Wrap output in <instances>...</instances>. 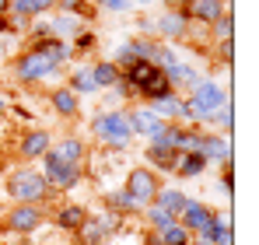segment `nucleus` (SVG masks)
Returning a JSON list of instances; mask_svg holds the SVG:
<instances>
[{
  "label": "nucleus",
  "instance_id": "obj_1",
  "mask_svg": "<svg viewBox=\"0 0 259 245\" xmlns=\"http://www.w3.org/2000/svg\"><path fill=\"white\" fill-rule=\"evenodd\" d=\"M4 189H7V200L11 203H28V207H46L53 200V189L42 179V172L35 165H14L4 179Z\"/></svg>",
  "mask_w": 259,
  "mask_h": 245
},
{
  "label": "nucleus",
  "instance_id": "obj_2",
  "mask_svg": "<svg viewBox=\"0 0 259 245\" xmlns=\"http://www.w3.org/2000/svg\"><path fill=\"white\" fill-rule=\"evenodd\" d=\"M91 137L102 151H116V154H126L133 147V133H130L126 123V109H98L91 116Z\"/></svg>",
  "mask_w": 259,
  "mask_h": 245
},
{
  "label": "nucleus",
  "instance_id": "obj_3",
  "mask_svg": "<svg viewBox=\"0 0 259 245\" xmlns=\"http://www.w3.org/2000/svg\"><path fill=\"white\" fill-rule=\"evenodd\" d=\"M11 74H14V81H21V84H46V81H60L63 77V67H53L39 53L21 49L14 56V63H11Z\"/></svg>",
  "mask_w": 259,
  "mask_h": 245
},
{
  "label": "nucleus",
  "instance_id": "obj_4",
  "mask_svg": "<svg viewBox=\"0 0 259 245\" xmlns=\"http://www.w3.org/2000/svg\"><path fill=\"white\" fill-rule=\"evenodd\" d=\"M39 161H42L39 172H42V179L49 182V189H53V193H70V189H77V186L84 182V168L67 165L63 158H56V151H53V147L46 151Z\"/></svg>",
  "mask_w": 259,
  "mask_h": 245
},
{
  "label": "nucleus",
  "instance_id": "obj_5",
  "mask_svg": "<svg viewBox=\"0 0 259 245\" xmlns=\"http://www.w3.org/2000/svg\"><path fill=\"white\" fill-rule=\"evenodd\" d=\"M119 224H123V221H119L116 214H109L105 207H102V210H95V214L88 210L84 224L77 228V235H74V238H77V245H109V242H112V235L119 231Z\"/></svg>",
  "mask_w": 259,
  "mask_h": 245
},
{
  "label": "nucleus",
  "instance_id": "obj_6",
  "mask_svg": "<svg viewBox=\"0 0 259 245\" xmlns=\"http://www.w3.org/2000/svg\"><path fill=\"white\" fill-rule=\"evenodd\" d=\"M123 189H126L130 196L144 207L154 203V196H158V189H161V179H158V172H151L147 165H130L126 172H123Z\"/></svg>",
  "mask_w": 259,
  "mask_h": 245
},
{
  "label": "nucleus",
  "instance_id": "obj_7",
  "mask_svg": "<svg viewBox=\"0 0 259 245\" xmlns=\"http://www.w3.org/2000/svg\"><path fill=\"white\" fill-rule=\"evenodd\" d=\"M46 224V207H28V203H14L4 214V231L7 235H18V238H28L35 235Z\"/></svg>",
  "mask_w": 259,
  "mask_h": 245
},
{
  "label": "nucleus",
  "instance_id": "obj_8",
  "mask_svg": "<svg viewBox=\"0 0 259 245\" xmlns=\"http://www.w3.org/2000/svg\"><path fill=\"white\" fill-rule=\"evenodd\" d=\"M53 147V133L42 130V126H32L25 130L18 140H14V154H18V165H35L46 151Z\"/></svg>",
  "mask_w": 259,
  "mask_h": 245
},
{
  "label": "nucleus",
  "instance_id": "obj_9",
  "mask_svg": "<svg viewBox=\"0 0 259 245\" xmlns=\"http://www.w3.org/2000/svg\"><path fill=\"white\" fill-rule=\"evenodd\" d=\"M154 25H158V39L161 42H186L189 39V28H193V21H189V14L186 11H175V7H165L161 14H154Z\"/></svg>",
  "mask_w": 259,
  "mask_h": 245
},
{
  "label": "nucleus",
  "instance_id": "obj_10",
  "mask_svg": "<svg viewBox=\"0 0 259 245\" xmlns=\"http://www.w3.org/2000/svg\"><path fill=\"white\" fill-rule=\"evenodd\" d=\"M46 102H49V109H53V116H60L63 123H74L77 116H84V102L67 88V84H56L49 95H46Z\"/></svg>",
  "mask_w": 259,
  "mask_h": 245
},
{
  "label": "nucleus",
  "instance_id": "obj_11",
  "mask_svg": "<svg viewBox=\"0 0 259 245\" xmlns=\"http://www.w3.org/2000/svg\"><path fill=\"white\" fill-rule=\"evenodd\" d=\"M165 77H168V84H172L175 95H189L207 74H203L196 63H189V60H175L172 67H165Z\"/></svg>",
  "mask_w": 259,
  "mask_h": 245
},
{
  "label": "nucleus",
  "instance_id": "obj_12",
  "mask_svg": "<svg viewBox=\"0 0 259 245\" xmlns=\"http://www.w3.org/2000/svg\"><path fill=\"white\" fill-rule=\"evenodd\" d=\"M53 151H56V158H63L67 165H77V168H84L88 165V140L81 133H63L60 140H53Z\"/></svg>",
  "mask_w": 259,
  "mask_h": 245
},
{
  "label": "nucleus",
  "instance_id": "obj_13",
  "mask_svg": "<svg viewBox=\"0 0 259 245\" xmlns=\"http://www.w3.org/2000/svg\"><path fill=\"white\" fill-rule=\"evenodd\" d=\"M186 14H189V21H193V25L210 28L217 18L231 14V0H193V4L186 7Z\"/></svg>",
  "mask_w": 259,
  "mask_h": 245
},
{
  "label": "nucleus",
  "instance_id": "obj_14",
  "mask_svg": "<svg viewBox=\"0 0 259 245\" xmlns=\"http://www.w3.org/2000/svg\"><path fill=\"white\" fill-rule=\"evenodd\" d=\"M200 154L207 158V165H221V168H231V137L224 133H203V144H200Z\"/></svg>",
  "mask_w": 259,
  "mask_h": 245
},
{
  "label": "nucleus",
  "instance_id": "obj_15",
  "mask_svg": "<svg viewBox=\"0 0 259 245\" xmlns=\"http://www.w3.org/2000/svg\"><path fill=\"white\" fill-rule=\"evenodd\" d=\"M126 123H130V133H133V137H144V140H147L165 119H161L151 105H130L126 109Z\"/></svg>",
  "mask_w": 259,
  "mask_h": 245
},
{
  "label": "nucleus",
  "instance_id": "obj_16",
  "mask_svg": "<svg viewBox=\"0 0 259 245\" xmlns=\"http://www.w3.org/2000/svg\"><path fill=\"white\" fill-rule=\"evenodd\" d=\"M67 88L84 102V98H95V95H102L98 91V84H95V77H91V67L88 63H70V70H67Z\"/></svg>",
  "mask_w": 259,
  "mask_h": 245
},
{
  "label": "nucleus",
  "instance_id": "obj_17",
  "mask_svg": "<svg viewBox=\"0 0 259 245\" xmlns=\"http://www.w3.org/2000/svg\"><path fill=\"white\" fill-rule=\"evenodd\" d=\"M214 217V207L203 203V200H196V196H189V203H186V210L179 214V224L189 231V235H200L203 231V224Z\"/></svg>",
  "mask_w": 259,
  "mask_h": 245
},
{
  "label": "nucleus",
  "instance_id": "obj_18",
  "mask_svg": "<svg viewBox=\"0 0 259 245\" xmlns=\"http://www.w3.org/2000/svg\"><path fill=\"white\" fill-rule=\"evenodd\" d=\"M200 238H207V242H214V245H235V231H231V210H221V214L214 210V217L203 224Z\"/></svg>",
  "mask_w": 259,
  "mask_h": 245
},
{
  "label": "nucleus",
  "instance_id": "obj_19",
  "mask_svg": "<svg viewBox=\"0 0 259 245\" xmlns=\"http://www.w3.org/2000/svg\"><path fill=\"white\" fill-rule=\"evenodd\" d=\"M84 217H88V207L84 203H77V200H70V203H60L56 207V228L63 231V235H77V228L84 224Z\"/></svg>",
  "mask_w": 259,
  "mask_h": 245
},
{
  "label": "nucleus",
  "instance_id": "obj_20",
  "mask_svg": "<svg viewBox=\"0 0 259 245\" xmlns=\"http://www.w3.org/2000/svg\"><path fill=\"white\" fill-rule=\"evenodd\" d=\"M102 203H105V210H109V214H116L119 221H123V217H133V214H140V203L130 196L123 186H116V189H105V200H102Z\"/></svg>",
  "mask_w": 259,
  "mask_h": 245
},
{
  "label": "nucleus",
  "instance_id": "obj_21",
  "mask_svg": "<svg viewBox=\"0 0 259 245\" xmlns=\"http://www.w3.org/2000/svg\"><path fill=\"white\" fill-rule=\"evenodd\" d=\"M84 28H88V25L81 21V18H74V14H60V11L49 14V35H53V39L70 42L77 32H84Z\"/></svg>",
  "mask_w": 259,
  "mask_h": 245
},
{
  "label": "nucleus",
  "instance_id": "obj_22",
  "mask_svg": "<svg viewBox=\"0 0 259 245\" xmlns=\"http://www.w3.org/2000/svg\"><path fill=\"white\" fill-rule=\"evenodd\" d=\"M158 74H161V67H154V63H147V60H137V63L130 67L126 74H123V77H126L130 91H133V98H137V95H140V91H144L147 84L154 81Z\"/></svg>",
  "mask_w": 259,
  "mask_h": 245
},
{
  "label": "nucleus",
  "instance_id": "obj_23",
  "mask_svg": "<svg viewBox=\"0 0 259 245\" xmlns=\"http://www.w3.org/2000/svg\"><path fill=\"white\" fill-rule=\"evenodd\" d=\"M154 203L161 207V210H168L175 221H179V214H182V210H186V203H189V193L172 189V186H161V189H158V196H154Z\"/></svg>",
  "mask_w": 259,
  "mask_h": 245
},
{
  "label": "nucleus",
  "instance_id": "obj_24",
  "mask_svg": "<svg viewBox=\"0 0 259 245\" xmlns=\"http://www.w3.org/2000/svg\"><path fill=\"white\" fill-rule=\"evenodd\" d=\"M88 67H91V77L98 84V91H109L112 84L123 77V70H119L112 60H95V63H88Z\"/></svg>",
  "mask_w": 259,
  "mask_h": 245
},
{
  "label": "nucleus",
  "instance_id": "obj_25",
  "mask_svg": "<svg viewBox=\"0 0 259 245\" xmlns=\"http://www.w3.org/2000/svg\"><path fill=\"white\" fill-rule=\"evenodd\" d=\"M203 172H207V158L200 151H193V154H179L172 175H179V179H200Z\"/></svg>",
  "mask_w": 259,
  "mask_h": 245
},
{
  "label": "nucleus",
  "instance_id": "obj_26",
  "mask_svg": "<svg viewBox=\"0 0 259 245\" xmlns=\"http://www.w3.org/2000/svg\"><path fill=\"white\" fill-rule=\"evenodd\" d=\"M231 126H235V112H231V102H228V105H221L214 116L203 123V133H224V137H231Z\"/></svg>",
  "mask_w": 259,
  "mask_h": 245
},
{
  "label": "nucleus",
  "instance_id": "obj_27",
  "mask_svg": "<svg viewBox=\"0 0 259 245\" xmlns=\"http://www.w3.org/2000/svg\"><path fill=\"white\" fill-rule=\"evenodd\" d=\"M126 102H133V91H130L126 77H119V81L102 95V109H123Z\"/></svg>",
  "mask_w": 259,
  "mask_h": 245
},
{
  "label": "nucleus",
  "instance_id": "obj_28",
  "mask_svg": "<svg viewBox=\"0 0 259 245\" xmlns=\"http://www.w3.org/2000/svg\"><path fill=\"white\" fill-rule=\"evenodd\" d=\"M151 109H154L165 123H179V116H182V95H175V91H172V95L151 102Z\"/></svg>",
  "mask_w": 259,
  "mask_h": 245
},
{
  "label": "nucleus",
  "instance_id": "obj_29",
  "mask_svg": "<svg viewBox=\"0 0 259 245\" xmlns=\"http://www.w3.org/2000/svg\"><path fill=\"white\" fill-rule=\"evenodd\" d=\"M56 11L60 14H74V18H81V21H95V14H98V7H91V0H56Z\"/></svg>",
  "mask_w": 259,
  "mask_h": 245
},
{
  "label": "nucleus",
  "instance_id": "obj_30",
  "mask_svg": "<svg viewBox=\"0 0 259 245\" xmlns=\"http://www.w3.org/2000/svg\"><path fill=\"white\" fill-rule=\"evenodd\" d=\"M140 214L147 217V228H151V235H154V231H161V228H168V224H175V217H172V214H168V210H161V207H158V203L144 207Z\"/></svg>",
  "mask_w": 259,
  "mask_h": 245
},
{
  "label": "nucleus",
  "instance_id": "obj_31",
  "mask_svg": "<svg viewBox=\"0 0 259 245\" xmlns=\"http://www.w3.org/2000/svg\"><path fill=\"white\" fill-rule=\"evenodd\" d=\"M154 238H158L161 245H189V238H193V235H189V231H186V228L175 221V224H168V228L154 231Z\"/></svg>",
  "mask_w": 259,
  "mask_h": 245
},
{
  "label": "nucleus",
  "instance_id": "obj_32",
  "mask_svg": "<svg viewBox=\"0 0 259 245\" xmlns=\"http://www.w3.org/2000/svg\"><path fill=\"white\" fill-rule=\"evenodd\" d=\"M207 35H210V42L235 39V11H231V14H224V18H217L214 25L207 28Z\"/></svg>",
  "mask_w": 259,
  "mask_h": 245
},
{
  "label": "nucleus",
  "instance_id": "obj_33",
  "mask_svg": "<svg viewBox=\"0 0 259 245\" xmlns=\"http://www.w3.org/2000/svg\"><path fill=\"white\" fill-rule=\"evenodd\" d=\"M109 60H112V63H116V67H119V70L126 74L130 67L137 63V56H133V49H130V39H126V42H119V46L112 49V56H109Z\"/></svg>",
  "mask_w": 259,
  "mask_h": 245
},
{
  "label": "nucleus",
  "instance_id": "obj_34",
  "mask_svg": "<svg viewBox=\"0 0 259 245\" xmlns=\"http://www.w3.org/2000/svg\"><path fill=\"white\" fill-rule=\"evenodd\" d=\"M7 14H11V18H25V21L39 18V11H35L32 0H7Z\"/></svg>",
  "mask_w": 259,
  "mask_h": 245
},
{
  "label": "nucleus",
  "instance_id": "obj_35",
  "mask_svg": "<svg viewBox=\"0 0 259 245\" xmlns=\"http://www.w3.org/2000/svg\"><path fill=\"white\" fill-rule=\"evenodd\" d=\"M95 32H91V28H84V32H77V35H74V39H70V49H74V56H84V53H91V49H95Z\"/></svg>",
  "mask_w": 259,
  "mask_h": 245
},
{
  "label": "nucleus",
  "instance_id": "obj_36",
  "mask_svg": "<svg viewBox=\"0 0 259 245\" xmlns=\"http://www.w3.org/2000/svg\"><path fill=\"white\" fill-rule=\"evenodd\" d=\"M137 39H158V25H154V14H140L137 25H133Z\"/></svg>",
  "mask_w": 259,
  "mask_h": 245
},
{
  "label": "nucleus",
  "instance_id": "obj_37",
  "mask_svg": "<svg viewBox=\"0 0 259 245\" xmlns=\"http://www.w3.org/2000/svg\"><path fill=\"white\" fill-rule=\"evenodd\" d=\"M231 60H235V39L214 42V63H221V67H231Z\"/></svg>",
  "mask_w": 259,
  "mask_h": 245
},
{
  "label": "nucleus",
  "instance_id": "obj_38",
  "mask_svg": "<svg viewBox=\"0 0 259 245\" xmlns=\"http://www.w3.org/2000/svg\"><path fill=\"white\" fill-rule=\"evenodd\" d=\"M95 4H98V11H105V14H126V11H133L130 0H95Z\"/></svg>",
  "mask_w": 259,
  "mask_h": 245
},
{
  "label": "nucleus",
  "instance_id": "obj_39",
  "mask_svg": "<svg viewBox=\"0 0 259 245\" xmlns=\"http://www.w3.org/2000/svg\"><path fill=\"white\" fill-rule=\"evenodd\" d=\"M221 193H224V200H231L235 196V175H231V168H221Z\"/></svg>",
  "mask_w": 259,
  "mask_h": 245
},
{
  "label": "nucleus",
  "instance_id": "obj_40",
  "mask_svg": "<svg viewBox=\"0 0 259 245\" xmlns=\"http://www.w3.org/2000/svg\"><path fill=\"white\" fill-rule=\"evenodd\" d=\"M32 4H35L39 14H53V11H56V0H32Z\"/></svg>",
  "mask_w": 259,
  "mask_h": 245
},
{
  "label": "nucleus",
  "instance_id": "obj_41",
  "mask_svg": "<svg viewBox=\"0 0 259 245\" xmlns=\"http://www.w3.org/2000/svg\"><path fill=\"white\" fill-rule=\"evenodd\" d=\"M7 109H11V98H7V91L0 88V116H7Z\"/></svg>",
  "mask_w": 259,
  "mask_h": 245
},
{
  "label": "nucleus",
  "instance_id": "obj_42",
  "mask_svg": "<svg viewBox=\"0 0 259 245\" xmlns=\"http://www.w3.org/2000/svg\"><path fill=\"white\" fill-rule=\"evenodd\" d=\"M193 0H165V7H175V11H186Z\"/></svg>",
  "mask_w": 259,
  "mask_h": 245
},
{
  "label": "nucleus",
  "instance_id": "obj_43",
  "mask_svg": "<svg viewBox=\"0 0 259 245\" xmlns=\"http://www.w3.org/2000/svg\"><path fill=\"white\" fill-rule=\"evenodd\" d=\"M189 245H214V242H207V238H200V235H193V238H189Z\"/></svg>",
  "mask_w": 259,
  "mask_h": 245
},
{
  "label": "nucleus",
  "instance_id": "obj_44",
  "mask_svg": "<svg viewBox=\"0 0 259 245\" xmlns=\"http://www.w3.org/2000/svg\"><path fill=\"white\" fill-rule=\"evenodd\" d=\"M7 60V49H4V39H0V63Z\"/></svg>",
  "mask_w": 259,
  "mask_h": 245
}]
</instances>
